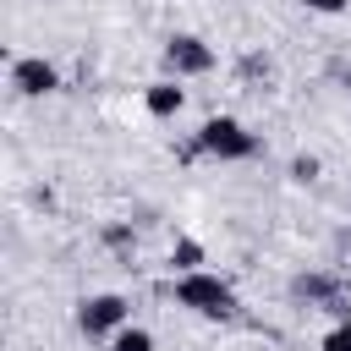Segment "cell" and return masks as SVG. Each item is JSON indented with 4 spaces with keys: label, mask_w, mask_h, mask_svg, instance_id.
<instances>
[{
    "label": "cell",
    "mask_w": 351,
    "mask_h": 351,
    "mask_svg": "<svg viewBox=\"0 0 351 351\" xmlns=\"http://www.w3.org/2000/svg\"><path fill=\"white\" fill-rule=\"evenodd\" d=\"M307 11H346V0H302Z\"/></svg>",
    "instance_id": "obj_14"
},
{
    "label": "cell",
    "mask_w": 351,
    "mask_h": 351,
    "mask_svg": "<svg viewBox=\"0 0 351 351\" xmlns=\"http://www.w3.org/2000/svg\"><path fill=\"white\" fill-rule=\"evenodd\" d=\"M110 351H154V335H148V329L121 324V329H115V340H110Z\"/></svg>",
    "instance_id": "obj_8"
},
{
    "label": "cell",
    "mask_w": 351,
    "mask_h": 351,
    "mask_svg": "<svg viewBox=\"0 0 351 351\" xmlns=\"http://www.w3.org/2000/svg\"><path fill=\"white\" fill-rule=\"evenodd\" d=\"M324 351H351V318H346V324H335V329L324 335Z\"/></svg>",
    "instance_id": "obj_10"
},
{
    "label": "cell",
    "mask_w": 351,
    "mask_h": 351,
    "mask_svg": "<svg viewBox=\"0 0 351 351\" xmlns=\"http://www.w3.org/2000/svg\"><path fill=\"white\" fill-rule=\"evenodd\" d=\"M126 296H115V291H104V296H88L82 307H77V329L88 335V340H99V335H115L121 324H126Z\"/></svg>",
    "instance_id": "obj_3"
},
{
    "label": "cell",
    "mask_w": 351,
    "mask_h": 351,
    "mask_svg": "<svg viewBox=\"0 0 351 351\" xmlns=\"http://www.w3.org/2000/svg\"><path fill=\"white\" fill-rule=\"evenodd\" d=\"M302 302H335V280H324V274H296V285H291Z\"/></svg>",
    "instance_id": "obj_7"
},
{
    "label": "cell",
    "mask_w": 351,
    "mask_h": 351,
    "mask_svg": "<svg viewBox=\"0 0 351 351\" xmlns=\"http://www.w3.org/2000/svg\"><path fill=\"white\" fill-rule=\"evenodd\" d=\"M197 148H203V154H214V159H247V154H258V137H252L241 121H230V115H214V121H203V132H197Z\"/></svg>",
    "instance_id": "obj_2"
},
{
    "label": "cell",
    "mask_w": 351,
    "mask_h": 351,
    "mask_svg": "<svg viewBox=\"0 0 351 351\" xmlns=\"http://www.w3.org/2000/svg\"><path fill=\"white\" fill-rule=\"evenodd\" d=\"M11 82H16V93H27V99H38V93H49L60 77H55V66L44 60V55H22L16 66H11Z\"/></svg>",
    "instance_id": "obj_5"
},
{
    "label": "cell",
    "mask_w": 351,
    "mask_h": 351,
    "mask_svg": "<svg viewBox=\"0 0 351 351\" xmlns=\"http://www.w3.org/2000/svg\"><path fill=\"white\" fill-rule=\"evenodd\" d=\"M176 302L192 307V313H203V318H236V291L219 274H203V269H192V274L176 280Z\"/></svg>",
    "instance_id": "obj_1"
},
{
    "label": "cell",
    "mask_w": 351,
    "mask_h": 351,
    "mask_svg": "<svg viewBox=\"0 0 351 351\" xmlns=\"http://www.w3.org/2000/svg\"><path fill=\"white\" fill-rule=\"evenodd\" d=\"M143 104H148V115H176V110L186 104V93H181V88L165 77V82H154V88L143 93Z\"/></svg>",
    "instance_id": "obj_6"
},
{
    "label": "cell",
    "mask_w": 351,
    "mask_h": 351,
    "mask_svg": "<svg viewBox=\"0 0 351 351\" xmlns=\"http://www.w3.org/2000/svg\"><path fill=\"white\" fill-rule=\"evenodd\" d=\"M170 263H176V274H192V269H203V247L197 241H176Z\"/></svg>",
    "instance_id": "obj_9"
},
{
    "label": "cell",
    "mask_w": 351,
    "mask_h": 351,
    "mask_svg": "<svg viewBox=\"0 0 351 351\" xmlns=\"http://www.w3.org/2000/svg\"><path fill=\"white\" fill-rule=\"evenodd\" d=\"M291 176H296V181H313V176H318V159H313V154H296V159H291Z\"/></svg>",
    "instance_id": "obj_11"
},
{
    "label": "cell",
    "mask_w": 351,
    "mask_h": 351,
    "mask_svg": "<svg viewBox=\"0 0 351 351\" xmlns=\"http://www.w3.org/2000/svg\"><path fill=\"white\" fill-rule=\"evenodd\" d=\"M104 241H110V247H132V230H121V225H115V230H104Z\"/></svg>",
    "instance_id": "obj_13"
},
{
    "label": "cell",
    "mask_w": 351,
    "mask_h": 351,
    "mask_svg": "<svg viewBox=\"0 0 351 351\" xmlns=\"http://www.w3.org/2000/svg\"><path fill=\"white\" fill-rule=\"evenodd\" d=\"M241 71H247V77H269V60H263V55H247Z\"/></svg>",
    "instance_id": "obj_12"
},
{
    "label": "cell",
    "mask_w": 351,
    "mask_h": 351,
    "mask_svg": "<svg viewBox=\"0 0 351 351\" xmlns=\"http://www.w3.org/2000/svg\"><path fill=\"white\" fill-rule=\"evenodd\" d=\"M165 66H170V77H203V71H214V49L192 33H176L165 44Z\"/></svg>",
    "instance_id": "obj_4"
}]
</instances>
